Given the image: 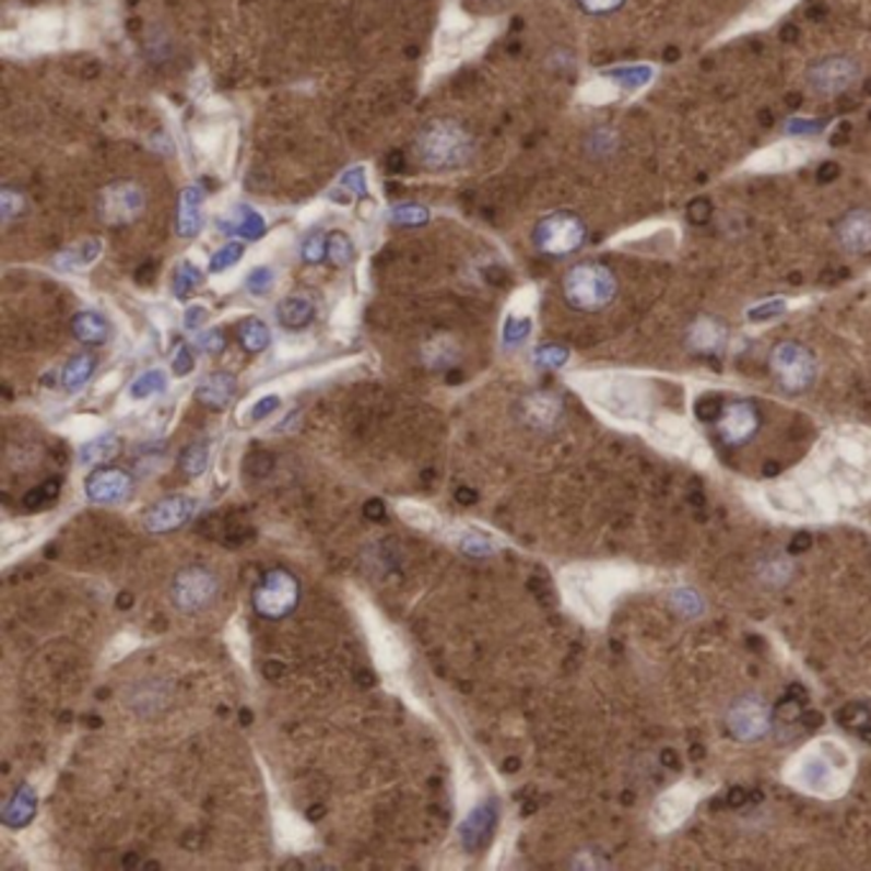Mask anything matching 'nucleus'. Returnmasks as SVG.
<instances>
[{
    "label": "nucleus",
    "mask_w": 871,
    "mask_h": 871,
    "mask_svg": "<svg viewBox=\"0 0 871 871\" xmlns=\"http://www.w3.org/2000/svg\"><path fill=\"white\" fill-rule=\"evenodd\" d=\"M565 358H567V353L557 345H544L537 351V363H540V366L555 368V366H560V363H565Z\"/></svg>",
    "instance_id": "nucleus-41"
},
{
    "label": "nucleus",
    "mask_w": 871,
    "mask_h": 871,
    "mask_svg": "<svg viewBox=\"0 0 871 871\" xmlns=\"http://www.w3.org/2000/svg\"><path fill=\"white\" fill-rule=\"evenodd\" d=\"M456 502H458L460 506H471V504L479 502V494H475L473 489H458V491H456Z\"/></svg>",
    "instance_id": "nucleus-48"
},
{
    "label": "nucleus",
    "mask_w": 871,
    "mask_h": 871,
    "mask_svg": "<svg viewBox=\"0 0 871 871\" xmlns=\"http://www.w3.org/2000/svg\"><path fill=\"white\" fill-rule=\"evenodd\" d=\"M172 368H174V374H177V376L192 374V368H195V355H192V351H189L187 345H179V348H177V353H174V358H172Z\"/></svg>",
    "instance_id": "nucleus-39"
},
{
    "label": "nucleus",
    "mask_w": 871,
    "mask_h": 871,
    "mask_svg": "<svg viewBox=\"0 0 871 871\" xmlns=\"http://www.w3.org/2000/svg\"><path fill=\"white\" fill-rule=\"evenodd\" d=\"M238 340L240 345H244V351L261 353L271 345V330L267 322L259 320V317H246V320L238 325Z\"/></svg>",
    "instance_id": "nucleus-25"
},
{
    "label": "nucleus",
    "mask_w": 871,
    "mask_h": 871,
    "mask_svg": "<svg viewBox=\"0 0 871 871\" xmlns=\"http://www.w3.org/2000/svg\"><path fill=\"white\" fill-rule=\"evenodd\" d=\"M244 251H246V246L240 244V240H231V244H225L223 248H217V251L212 254L210 271L212 274H221V271L236 267V263L244 259Z\"/></svg>",
    "instance_id": "nucleus-32"
},
{
    "label": "nucleus",
    "mask_w": 871,
    "mask_h": 871,
    "mask_svg": "<svg viewBox=\"0 0 871 871\" xmlns=\"http://www.w3.org/2000/svg\"><path fill=\"white\" fill-rule=\"evenodd\" d=\"M204 320H208V309H204L202 305L187 307V313H185V328L187 330H200L202 325H204Z\"/></svg>",
    "instance_id": "nucleus-45"
},
{
    "label": "nucleus",
    "mask_w": 871,
    "mask_h": 871,
    "mask_svg": "<svg viewBox=\"0 0 871 871\" xmlns=\"http://www.w3.org/2000/svg\"><path fill=\"white\" fill-rule=\"evenodd\" d=\"M202 189L192 185L179 195L177 210V233L181 238H195L202 231Z\"/></svg>",
    "instance_id": "nucleus-16"
},
{
    "label": "nucleus",
    "mask_w": 871,
    "mask_h": 871,
    "mask_svg": "<svg viewBox=\"0 0 871 871\" xmlns=\"http://www.w3.org/2000/svg\"><path fill=\"white\" fill-rule=\"evenodd\" d=\"M328 261L336 269H345L355 261V244L348 233L343 231L328 233Z\"/></svg>",
    "instance_id": "nucleus-26"
},
{
    "label": "nucleus",
    "mask_w": 871,
    "mask_h": 871,
    "mask_svg": "<svg viewBox=\"0 0 871 871\" xmlns=\"http://www.w3.org/2000/svg\"><path fill=\"white\" fill-rule=\"evenodd\" d=\"M340 187H345L348 197H366L368 195V185H366V172L361 169V166H353V169H348L343 177H340Z\"/></svg>",
    "instance_id": "nucleus-36"
},
{
    "label": "nucleus",
    "mask_w": 871,
    "mask_h": 871,
    "mask_svg": "<svg viewBox=\"0 0 871 871\" xmlns=\"http://www.w3.org/2000/svg\"><path fill=\"white\" fill-rule=\"evenodd\" d=\"M103 251V244L97 238H85L82 244L67 248L55 259L57 267H62L64 271H80L82 267H90L97 256Z\"/></svg>",
    "instance_id": "nucleus-24"
},
{
    "label": "nucleus",
    "mask_w": 871,
    "mask_h": 871,
    "mask_svg": "<svg viewBox=\"0 0 871 871\" xmlns=\"http://www.w3.org/2000/svg\"><path fill=\"white\" fill-rule=\"evenodd\" d=\"M276 320L284 330H305L307 325H313L315 320V305L313 299L307 297H286L279 302L276 307Z\"/></svg>",
    "instance_id": "nucleus-20"
},
{
    "label": "nucleus",
    "mask_w": 871,
    "mask_h": 871,
    "mask_svg": "<svg viewBox=\"0 0 871 871\" xmlns=\"http://www.w3.org/2000/svg\"><path fill=\"white\" fill-rule=\"evenodd\" d=\"M393 225H404V228H420V225L429 223V210L424 204L416 202H401L393 204L389 212Z\"/></svg>",
    "instance_id": "nucleus-28"
},
{
    "label": "nucleus",
    "mask_w": 871,
    "mask_h": 871,
    "mask_svg": "<svg viewBox=\"0 0 871 871\" xmlns=\"http://www.w3.org/2000/svg\"><path fill=\"white\" fill-rule=\"evenodd\" d=\"M131 605H133V596L131 593L118 596V609H131Z\"/></svg>",
    "instance_id": "nucleus-49"
},
{
    "label": "nucleus",
    "mask_w": 871,
    "mask_h": 871,
    "mask_svg": "<svg viewBox=\"0 0 871 871\" xmlns=\"http://www.w3.org/2000/svg\"><path fill=\"white\" fill-rule=\"evenodd\" d=\"M204 274L200 271V267H195L192 261H181L177 269H174V276H172V290H174V297L177 299H185L192 294L197 286L202 284Z\"/></svg>",
    "instance_id": "nucleus-27"
},
{
    "label": "nucleus",
    "mask_w": 871,
    "mask_h": 871,
    "mask_svg": "<svg viewBox=\"0 0 871 871\" xmlns=\"http://www.w3.org/2000/svg\"><path fill=\"white\" fill-rule=\"evenodd\" d=\"M146 210V195L131 179L113 181L101 192V221L108 228H123L139 221Z\"/></svg>",
    "instance_id": "nucleus-7"
},
{
    "label": "nucleus",
    "mask_w": 871,
    "mask_h": 871,
    "mask_svg": "<svg viewBox=\"0 0 871 871\" xmlns=\"http://www.w3.org/2000/svg\"><path fill=\"white\" fill-rule=\"evenodd\" d=\"M414 156L424 169L432 172H450L460 169L471 162L473 156V139L466 128L450 120H435L424 126V131L416 136Z\"/></svg>",
    "instance_id": "nucleus-1"
},
{
    "label": "nucleus",
    "mask_w": 871,
    "mask_h": 871,
    "mask_svg": "<svg viewBox=\"0 0 871 871\" xmlns=\"http://www.w3.org/2000/svg\"><path fill=\"white\" fill-rule=\"evenodd\" d=\"M460 548H463V552H468V555H475V557L489 555V552H491V544L479 534H468L466 540L460 542Z\"/></svg>",
    "instance_id": "nucleus-43"
},
{
    "label": "nucleus",
    "mask_w": 871,
    "mask_h": 871,
    "mask_svg": "<svg viewBox=\"0 0 871 871\" xmlns=\"http://www.w3.org/2000/svg\"><path fill=\"white\" fill-rule=\"evenodd\" d=\"M276 274L271 267H256L251 269V274L246 276V290L254 294V297H267V294L274 290Z\"/></svg>",
    "instance_id": "nucleus-33"
},
{
    "label": "nucleus",
    "mask_w": 871,
    "mask_h": 871,
    "mask_svg": "<svg viewBox=\"0 0 871 871\" xmlns=\"http://www.w3.org/2000/svg\"><path fill=\"white\" fill-rule=\"evenodd\" d=\"M208 460H210V443L200 440V443L187 445L185 452H181L179 466H181V471H185V475H189V479H197V475H202L204 468H208Z\"/></svg>",
    "instance_id": "nucleus-29"
},
{
    "label": "nucleus",
    "mask_w": 871,
    "mask_h": 871,
    "mask_svg": "<svg viewBox=\"0 0 871 871\" xmlns=\"http://www.w3.org/2000/svg\"><path fill=\"white\" fill-rule=\"evenodd\" d=\"M772 376L777 378V384L782 386L787 393H802L808 391L815 381V358L805 345L795 343V340H785L772 348L769 355Z\"/></svg>",
    "instance_id": "nucleus-4"
},
{
    "label": "nucleus",
    "mask_w": 871,
    "mask_h": 871,
    "mask_svg": "<svg viewBox=\"0 0 871 871\" xmlns=\"http://www.w3.org/2000/svg\"><path fill=\"white\" fill-rule=\"evenodd\" d=\"M57 494H59V481L49 479L47 483H42V486H36V489L28 491V494L21 498V504H24V509L36 511V509H42L44 504L55 502Z\"/></svg>",
    "instance_id": "nucleus-34"
},
{
    "label": "nucleus",
    "mask_w": 871,
    "mask_h": 871,
    "mask_svg": "<svg viewBox=\"0 0 871 871\" xmlns=\"http://www.w3.org/2000/svg\"><path fill=\"white\" fill-rule=\"evenodd\" d=\"M195 502L187 496H166L162 502H156L151 509L143 514V527L151 534H166L177 532L192 519Z\"/></svg>",
    "instance_id": "nucleus-11"
},
{
    "label": "nucleus",
    "mask_w": 871,
    "mask_h": 871,
    "mask_svg": "<svg viewBox=\"0 0 871 871\" xmlns=\"http://www.w3.org/2000/svg\"><path fill=\"white\" fill-rule=\"evenodd\" d=\"M386 166H389V172H404L407 166L404 151H391V154L386 156Z\"/></svg>",
    "instance_id": "nucleus-47"
},
{
    "label": "nucleus",
    "mask_w": 871,
    "mask_h": 871,
    "mask_svg": "<svg viewBox=\"0 0 871 871\" xmlns=\"http://www.w3.org/2000/svg\"><path fill=\"white\" fill-rule=\"evenodd\" d=\"M217 225H221L223 233H238V236L246 240H259L263 233H267L263 217L254 208H248V204H238V208L233 210V215L221 217Z\"/></svg>",
    "instance_id": "nucleus-17"
},
{
    "label": "nucleus",
    "mask_w": 871,
    "mask_h": 871,
    "mask_svg": "<svg viewBox=\"0 0 871 871\" xmlns=\"http://www.w3.org/2000/svg\"><path fill=\"white\" fill-rule=\"evenodd\" d=\"M236 391H238L236 376L228 374V370H215V374L204 376L202 381L197 384L195 397L204 409H210V412H223V409L233 401V397H236Z\"/></svg>",
    "instance_id": "nucleus-13"
},
{
    "label": "nucleus",
    "mask_w": 871,
    "mask_h": 871,
    "mask_svg": "<svg viewBox=\"0 0 871 871\" xmlns=\"http://www.w3.org/2000/svg\"><path fill=\"white\" fill-rule=\"evenodd\" d=\"M859 80H861L859 59H854L848 55H831V57L817 59V62L810 64L805 72V82H808L810 93L817 97H825V101L848 93V90L859 85Z\"/></svg>",
    "instance_id": "nucleus-5"
},
{
    "label": "nucleus",
    "mask_w": 871,
    "mask_h": 871,
    "mask_svg": "<svg viewBox=\"0 0 871 871\" xmlns=\"http://www.w3.org/2000/svg\"><path fill=\"white\" fill-rule=\"evenodd\" d=\"M726 340V328L721 322H716L714 317H701L698 322L693 325L691 332H687V343H691L693 351L710 353L718 351Z\"/></svg>",
    "instance_id": "nucleus-21"
},
{
    "label": "nucleus",
    "mask_w": 871,
    "mask_h": 871,
    "mask_svg": "<svg viewBox=\"0 0 871 871\" xmlns=\"http://www.w3.org/2000/svg\"><path fill=\"white\" fill-rule=\"evenodd\" d=\"M729 723L731 729L739 733V739H756L764 729H767L769 714L767 708H764V703H760L756 698H746L731 710Z\"/></svg>",
    "instance_id": "nucleus-15"
},
{
    "label": "nucleus",
    "mask_w": 871,
    "mask_h": 871,
    "mask_svg": "<svg viewBox=\"0 0 871 871\" xmlns=\"http://www.w3.org/2000/svg\"><path fill=\"white\" fill-rule=\"evenodd\" d=\"M87 498L95 504H116L120 498H126L133 491L131 473L120 471V468H101L93 471L85 481Z\"/></svg>",
    "instance_id": "nucleus-12"
},
{
    "label": "nucleus",
    "mask_w": 871,
    "mask_h": 871,
    "mask_svg": "<svg viewBox=\"0 0 871 871\" xmlns=\"http://www.w3.org/2000/svg\"><path fill=\"white\" fill-rule=\"evenodd\" d=\"M279 404H282V401H279V397H274V393H271V397L259 399L254 404V409H251V420L254 422L263 420V416H269L271 412H274V409H279Z\"/></svg>",
    "instance_id": "nucleus-44"
},
{
    "label": "nucleus",
    "mask_w": 871,
    "mask_h": 871,
    "mask_svg": "<svg viewBox=\"0 0 871 871\" xmlns=\"http://www.w3.org/2000/svg\"><path fill=\"white\" fill-rule=\"evenodd\" d=\"M494 825H496V808L491 805V802H483L473 810L471 815L466 817V823L460 825V838H463V846L466 851H481L483 846L489 844L491 833H494Z\"/></svg>",
    "instance_id": "nucleus-14"
},
{
    "label": "nucleus",
    "mask_w": 871,
    "mask_h": 871,
    "mask_svg": "<svg viewBox=\"0 0 871 871\" xmlns=\"http://www.w3.org/2000/svg\"><path fill=\"white\" fill-rule=\"evenodd\" d=\"M626 0H578V5L590 16H609V13H616Z\"/></svg>",
    "instance_id": "nucleus-37"
},
{
    "label": "nucleus",
    "mask_w": 871,
    "mask_h": 871,
    "mask_svg": "<svg viewBox=\"0 0 871 871\" xmlns=\"http://www.w3.org/2000/svg\"><path fill=\"white\" fill-rule=\"evenodd\" d=\"M26 210V197L19 192V189L13 187H5L3 192H0V212H3V221L9 223L13 217H21Z\"/></svg>",
    "instance_id": "nucleus-35"
},
{
    "label": "nucleus",
    "mask_w": 871,
    "mask_h": 871,
    "mask_svg": "<svg viewBox=\"0 0 871 871\" xmlns=\"http://www.w3.org/2000/svg\"><path fill=\"white\" fill-rule=\"evenodd\" d=\"M302 598V586L290 570H271L254 590V609L263 619L279 621L286 619L297 609Z\"/></svg>",
    "instance_id": "nucleus-6"
},
{
    "label": "nucleus",
    "mask_w": 871,
    "mask_h": 871,
    "mask_svg": "<svg viewBox=\"0 0 871 871\" xmlns=\"http://www.w3.org/2000/svg\"><path fill=\"white\" fill-rule=\"evenodd\" d=\"M215 596L217 578L202 565L181 567L172 582V601L181 613H200L215 601Z\"/></svg>",
    "instance_id": "nucleus-8"
},
{
    "label": "nucleus",
    "mask_w": 871,
    "mask_h": 871,
    "mask_svg": "<svg viewBox=\"0 0 871 871\" xmlns=\"http://www.w3.org/2000/svg\"><path fill=\"white\" fill-rule=\"evenodd\" d=\"M302 261L309 263V267H317L328 259V233L322 231H309L305 238H302Z\"/></svg>",
    "instance_id": "nucleus-30"
},
{
    "label": "nucleus",
    "mask_w": 871,
    "mask_h": 871,
    "mask_svg": "<svg viewBox=\"0 0 871 871\" xmlns=\"http://www.w3.org/2000/svg\"><path fill=\"white\" fill-rule=\"evenodd\" d=\"M166 389V376L162 370H146V374H141L136 381L131 384V397L133 399H149L154 397V393H162Z\"/></svg>",
    "instance_id": "nucleus-31"
},
{
    "label": "nucleus",
    "mask_w": 871,
    "mask_h": 871,
    "mask_svg": "<svg viewBox=\"0 0 871 871\" xmlns=\"http://www.w3.org/2000/svg\"><path fill=\"white\" fill-rule=\"evenodd\" d=\"M120 450V440L113 432H105V435H97L95 440H90L82 445L80 450V463L93 468V466H101V463H108L110 458H116Z\"/></svg>",
    "instance_id": "nucleus-23"
},
{
    "label": "nucleus",
    "mask_w": 871,
    "mask_h": 871,
    "mask_svg": "<svg viewBox=\"0 0 871 871\" xmlns=\"http://www.w3.org/2000/svg\"><path fill=\"white\" fill-rule=\"evenodd\" d=\"M72 336L78 338L82 345H103V343H108V338H110V322L105 320L101 313L85 309V313L74 315Z\"/></svg>",
    "instance_id": "nucleus-19"
},
{
    "label": "nucleus",
    "mask_w": 871,
    "mask_h": 871,
    "mask_svg": "<svg viewBox=\"0 0 871 871\" xmlns=\"http://www.w3.org/2000/svg\"><path fill=\"white\" fill-rule=\"evenodd\" d=\"M588 240V225L578 212L555 210L537 221L532 231V244L542 256L550 259H567L578 254Z\"/></svg>",
    "instance_id": "nucleus-3"
},
{
    "label": "nucleus",
    "mask_w": 871,
    "mask_h": 871,
    "mask_svg": "<svg viewBox=\"0 0 871 871\" xmlns=\"http://www.w3.org/2000/svg\"><path fill=\"white\" fill-rule=\"evenodd\" d=\"M619 279L605 263L580 261L565 271L563 297L578 313H601L616 299Z\"/></svg>",
    "instance_id": "nucleus-2"
},
{
    "label": "nucleus",
    "mask_w": 871,
    "mask_h": 871,
    "mask_svg": "<svg viewBox=\"0 0 871 871\" xmlns=\"http://www.w3.org/2000/svg\"><path fill=\"white\" fill-rule=\"evenodd\" d=\"M271 466H274V458H271L269 452H254V456H248L246 460V471L256 475V479L267 475L271 471Z\"/></svg>",
    "instance_id": "nucleus-40"
},
{
    "label": "nucleus",
    "mask_w": 871,
    "mask_h": 871,
    "mask_svg": "<svg viewBox=\"0 0 871 871\" xmlns=\"http://www.w3.org/2000/svg\"><path fill=\"white\" fill-rule=\"evenodd\" d=\"M34 815H36V792L34 787L28 785H21L19 790L13 792V798L5 802L3 813H0V817H3V823L9 825V828H26V825L34 821Z\"/></svg>",
    "instance_id": "nucleus-18"
},
{
    "label": "nucleus",
    "mask_w": 871,
    "mask_h": 871,
    "mask_svg": "<svg viewBox=\"0 0 871 871\" xmlns=\"http://www.w3.org/2000/svg\"><path fill=\"white\" fill-rule=\"evenodd\" d=\"M363 511H366V517L370 521H381L386 517V506L381 498H370V502H366V506H363Z\"/></svg>",
    "instance_id": "nucleus-46"
},
{
    "label": "nucleus",
    "mask_w": 871,
    "mask_h": 871,
    "mask_svg": "<svg viewBox=\"0 0 871 871\" xmlns=\"http://www.w3.org/2000/svg\"><path fill=\"white\" fill-rule=\"evenodd\" d=\"M197 343H200L202 351H208V353H221L223 348H225V343H228V340H225V336H223L221 330L212 328V330L200 332V338H197Z\"/></svg>",
    "instance_id": "nucleus-38"
},
{
    "label": "nucleus",
    "mask_w": 871,
    "mask_h": 871,
    "mask_svg": "<svg viewBox=\"0 0 871 871\" xmlns=\"http://www.w3.org/2000/svg\"><path fill=\"white\" fill-rule=\"evenodd\" d=\"M527 332H529V320H511L506 322V330H504V340H506V345H517V343H521V340L527 338Z\"/></svg>",
    "instance_id": "nucleus-42"
},
{
    "label": "nucleus",
    "mask_w": 871,
    "mask_h": 871,
    "mask_svg": "<svg viewBox=\"0 0 871 871\" xmlns=\"http://www.w3.org/2000/svg\"><path fill=\"white\" fill-rule=\"evenodd\" d=\"M97 368V358L93 353H80L74 355V358L67 361V366L62 368V376H59V381H62V389L64 391H80L82 386H85L90 378H93Z\"/></svg>",
    "instance_id": "nucleus-22"
},
{
    "label": "nucleus",
    "mask_w": 871,
    "mask_h": 871,
    "mask_svg": "<svg viewBox=\"0 0 871 871\" xmlns=\"http://www.w3.org/2000/svg\"><path fill=\"white\" fill-rule=\"evenodd\" d=\"M320 813H322V808H320V805L309 810V813H307V815H309V821H320V817H317V815H320Z\"/></svg>",
    "instance_id": "nucleus-50"
},
{
    "label": "nucleus",
    "mask_w": 871,
    "mask_h": 871,
    "mask_svg": "<svg viewBox=\"0 0 871 871\" xmlns=\"http://www.w3.org/2000/svg\"><path fill=\"white\" fill-rule=\"evenodd\" d=\"M760 429V414L749 401H731L723 407L721 420H718V435L726 445H746Z\"/></svg>",
    "instance_id": "nucleus-10"
},
{
    "label": "nucleus",
    "mask_w": 871,
    "mask_h": 871,
    "mask_svg": "<svg viewBox=\"0 0 871 871\" xmlns=\"http://www.w3.org/2000/svg\"><path fill=\"white\" fill-rule=\"evenodd\" d=\"M833 238L848 256H871V208H854L833 223Z\"/></svg>",
    "instance_id": "nucleus-9"
}]
</instances>
